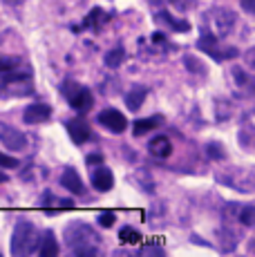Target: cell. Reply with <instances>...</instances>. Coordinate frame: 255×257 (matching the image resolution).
I'll return each mask as SVG.
<instances>
[{"label": "cell", "instance_id": "1", "mask_svg": "<svg viewBox=\"0 0 255 257\" xmlns=\"http://www.w3.org/2000/svg\"><path fill=\"white\" fill-rule=\"evenodd\" d=\"M99 241H101L99 233H96L90 224L74 221V224L65 226V244L70 246V250L78 257L99 255Z\"/></svg>", "mask_w": 255, "mask_h": 257}, {"label": "cell", "instance_id": "2", "mask_svg": "<svg viewBox=\"0 0 255 257\" xmlns=\"http://www.w3.org/2000/svg\"><path fill=\"white\" fill-rule=\"evenodd\" d=\"M41 241L43 239H38V230L32 221H18L12 235V255L14 257L32 255L36 248H41Z\"/></svg>", "mask_w": 255, "mask_h": 257}, {"label": "cell", "instance_id": "3", "mask_svg": "<svg viewBox=\"0 0 255 257\" xmlns=\"http://www.w3.org/2000/svg\"><path fill=\"white\" fill-rule=\"evenodd\" d=\"M237 16L226 7H213L210 12H206L204 16V32L215 34L217 38H226L233 34Z\"/></svg>", "mask_w": 255, "mask_h": 257}, {"label": "cell", "instance_id": "4", "mask_svg": "<svg viewBox=\"0 0 255 257\" xmlns=\"http://www.w3.org/2000/svg\"><path fill=\"white\" fill-rule=\"evenodd\" d=\"M215 179L219 184L233 188V190H239V192H253L255 190V172L246 170V168H224V170H217Z\"/></svg>", "mask_w": 255, "mask_h": 257}, {"label": "cell", "instance_id": "5", "mask_svg": "<svg viewBox=\"0 0 255 257\" xmlns=\"http://www.w3.org/2000/svg\"><path fill=\"white\" fill-rule=\"evenodd\" d=\"M197 47L206 52L210 58H215V61H233V58H237V47L233 45H224V43H219V38L215 36V34L210 32H202V36H199L197 41Z\"/></svg>", "mask_w": 255, "mask_h": 257}, {"label": "cell", "instance_id": "6", "mask_svg": "<svg viewBox=\"0 0 255 257\" xmlns=\"http://www.w3.org/2000/svg\"><path fill=\"white\" fill-rule=\"evenodd\" d=\"M32 94V81H29V74L21 72H3V96L12 98V96H25Z\"/></svg>", "mask_w": 255, "mask_h": 257}, {"label": "cell", "instance_id": "7", "mask_svg": "<svg viewBox=\"0 0 255 257\" xmlns=\"http://www.w3.org/2000/svg\"><path fill=\"white\" fill-rule=\"evenodd\" d=\"M65 96L67 103H70L74 110L78 112H87L92 105H94V98H92V92L87 90L85 85H78V83H65Z\"/></svg>", "mask_w": 255, "mask_h": 257}, {"label": "cell", "instance_id": "8", "mask_svg": "<svg viewBox=\"0 0 255 257\" xmlns=\"http://www.w3.org/2000/svg\"><path fill=\"white\" fill-rule=\"evenodd\" d=\"M99 123L103 127H107L110 132H114V135H121V132L128 127V118L125 114H121L119 110H114V107H110V110H103L99 114Z\"/></svg>", "mask_w": 255, "mask_h": 257}, {"label": "cell", "instance_id": "9", "mask_svg": "<svg viewBox=\"0 0 255 257\" xmlns=\"http://www.w3.org/2000/svg\"><path fill=\"white\" fill-rule=\"evenodd\" d=\"M0 141H3V146L7 150H25V146H27L25 135L9 127L7 123H0Z\"/></svg>", "mask_w": 255, "mask_h": 257}, {"label": "cell", "instance_id": "10", "mask_svg": "<svg viewBox=\"0 0 255 257\" xmlns=\"http://www.w3.org/2000/svg\"><path fill=\"white\" fill-rule=\"evenodd\" d=\"M52 116V107L47 103H32L29 107H25L23 112V121L27 125H38V123H45Z\"/></svg>", "mask_w": 255, "mask_h": 257}, {"label": "cell", "instance_id": "11", "mask_svg": "<svg viewBox=\"0 0 255 257\" xmlns=\"http://www.w3.org/2000/svg\"><path fill=\"white\" fill-rule=\"evenodd\" d=\"M92 186H94L99 192L112 190V186H114V175H112L110 168H105L103 164L94 166V172H92Z\"/></svg>", "mask_w": 255, "mask_h": 257}, {"label": "cell", "instance_id": "12", "mask_svg": "<svg viewBox=\"0 0 255 257\" xmlns=\"http://www.w3.org/2000/svg\"><path fill=\"white\" fill-rule=\"evenodd\" d=\"M67 132H70V139L74 143H85L87 139H90V125H87V121L83 116H76L72 118V121H67Z\"/></svg>", "mask_w": 255, "mask_h": 257}, {"label": "cell", "instance_id": "13", "mask_svg": "<svg viewBox=\"0 0 255 257\" xmlns=\"http://www.w3.org/2000/svg\"><path fill=\"white\" fill-rule=\"evenodd\" d=\"M61 186L65 188V190H70L72 195H85V186H83L81 177H78V172L74 168H65V170H63Z\"/></svg>", "mask_w": 255, "mask_h": 257}, {"label": "cell", "instance_id": "14", "mask_svg": "<svg viewBox=\"0 0 255 257\" xmlns=\"http://www.w3.org/2000/svg\"><path fill=\"white\" fill-rule=\"evenodd\" d=\"M148 150H150V155H153V157L166 159V157L173 155V143H170L168 137L157 135L155 139H150V143H148Z\"/></svg>", "mask_w": 255, "mask_h": 257}, {"label": "cell", "instance_id": "15", "mask_svg": "<svg viewBox=\"0 0 255 257\" xmlns=\"http://www.w3.org/2000/svg\"><path fill=\"white\" fill-rule=\"evenodd\" d=\"M155 18H157L159 23H166L170 29H175V32H181V34L190 32V23H188V21H179V18H173L168 9H164V12H157Z\"/></svg>", "mask_w": 255, "mask_h": 257}, {"label": "cell", "instance_id": "16", "mask_svg": "<svg viewBox=\"0 0 255 257\" xmlns=\"http://www.w3.org/2000/svg\"><path fill=\"white\" fill-rule=\"evenodd\" d=\"M164 123V118L161 116H150V118H139V121H135V125H132V130H135L137 137H144L148 135V132L157 130V127Z\"/></svg>", "mask_w": 255, "mask_h": 257}, {"label": "cell", "instance_id": "17", "mask_svg": "<svg viewBox=\"0 0 255 257\" xmlns=\"http://www.w3.org/2000/svg\"><path fill=\"white\" fill-rule=\"evenodd\" d=\"M38 255L41 257H56L58 255V241L54 237L52 230H45L43 233V241H41V248H38Z\"/></svg>", "mask_w": 255, "mask_h": 257}, {"label": "cell", "instance_id": "18", "mask_svg": "<svg viewBox=\"0 0 255 257\" xmlns=\"http://www.w3.org/2000/svg\"><path fill=\"white\" fill-rule=\"evenodd\" d=\"M144 101H146V87H141V85H135L125 94V105H128V110H132V112L139 110V107L144 105Z\"/></svg>", "mask_w": 255, "mask_h": 257}, {"label": "cell", "instance_id": "19", "mask_svg": "<svg viewBox=\"0 0 255 257\" xmlns=\"http://www.w3.org/2000/svg\"><path fill=\"white\" fill-rule=\"evenodd\" d=\"M217 237H219L217 241H219V246H222V250H233L235 246H237V239H235L237 233H235V230L228 226V221H226V226H224V228L217 230Z\"/></svg>", "mask_w": 255, "mask_h": 257}, {"label": "cell", "instance_id": "20", "mask_svg": "<svg viewBox=\"0 0 255 257\" xmlns=\"http://www.w3.org/2000/svg\"><path fill=\"white\" fill-rule=\"evenodd\" d=\"M105 21H107V16L103 14V9L94 7L90 14H87V18H85V27H92V29H96V32H99L101 25H105Z\"/></svg>", "mask_w": 255, "mask_h": 257}, {"label": "cell", "instance_id": "21", "mask_svg": "<svg viewBox=\"0 0 255 257\" xmlns=\"http://www.w3.org/2000/svg\"><path fill=\"white\" fill-rule=\"evenodd\" d=\"M125 61V49L123 47H114L105 54V65L107 67H119Z\"/></svg>", "mask_w": 255, "mask_h": 257}, {"label": "cell", "instance_id": "22", "mask_svg": "<svg viewBox=\"0 0 255 257\" xmlns=\"http://www.w3.org/2000/svg\"><path fill=\"white\" fill-rule=\"evenodd\" d=\"M119 239H121V244H139V241H141V233H139V230H135L132 226H123V228H121V233H119Z\"/></svg>", "mask_w": 255, "mask_h": 257}, {"label": "cell", "instance_id": "23", "mask_svg": "<svg viewBox=\"0 0 255 257\" xmlns=\"http://www.w3.org/2000/svg\"><path fill=\"white\" fill-rule=\"evenodd\" d=\"M206 152H208V157H210V159H215V161H224V159H226V152H224L222 143L210 141L208 146H206Z\"/></svg>", "mask_w": 255, "mask_h": 257}, {"label": "cell", "instance_id": "24", "mask_svg": "<svg viewBox=\"0 0 255 257\" xmlns=\"http://www.w3.org/2000/svg\"><path fill=\"white\" fill-rule=\"evenodd\" d=\"M96 221H99V226H103V228H112V226H114V221H116V215L112 210H105V212H101Z\"/></svg>", "mask_w": 255, "mask_h": 257}, {"label": "cell", "instance_id": "25", "mask_svg": "<svg viewBox=\"0 0 255 257\" xmlns=\"http://www.w3.org/2000/svg\"><path fill=\"white\" fill-rule=\"evenodd\" d=\"M184 65L188 67L190 72H199V74H206V67H204L202 63L197 61V58H193V56H184Z\"/></svg>", "mask_w": 255, "mask_h": 257}, {"label": "cell", "instance_id": "26", "mask_svg": "<svg viewBox=\"0 0 255 257\" xmlns=\"http://www.w3.org/2000/svg\"><path fill=\"white\" fill-rule=\"evenodd\" d=\"M170 5H173L175 9H179V12H190V9L197 5V0H168Z\"/></svg>", "mask_w": 255, "mask_h": 257}, {"label": "cell", "instance_id": "27", "mask_svg": "<svg viewBox=\"0 0 255 257\" xmlns=\"http://www.w3.org/2000/svg\"><path fill=\"white\" fill-rule=\"evenodd\" d=\"M18 65H21V58H14V56H5V58H3V63H0V67H3V72L18 70Z\"/></svg>", "mask_w": 255, "mask_h": 257}, {"label": "cell", "instance_id": "28", "mask_svg": "<svg viewBox=\"0 0 255 257\" xmlns=\"http://www.w3.org/2000/svg\"><path fill=\"white\" fill-rule=\"evenodd\" d=\"M233 76H235V83L237 85H248V81H246V74L242 72V67H233Z\"/></svg>", "mask_w": 255, "mask_h": 257}, {"label": "cell", "instance_id": "29", "mask_svg": "<svg viewBox=\"0 0 255 257\" xmlns=\"http://www.w3.org/2000/svg\"><path fill=\"white\" fill-rule=\"evenodd\" d=\"M0 164H3V168H18V159H14V157H9V155H5V152H3Z\"/></svg>", "mask_w": 255, "mask_h": 257}, {"label": "cell", "instance_id": "30", "mask_svg": "<svg viewBox=\"0 0 255 257\" xmlns=\"http://www.w3.org/2000/svg\"><path fill=\"white\" fill-rule=\"evenodd\" d=\"M239 5H242L244 12H248L255 16V0H239Z\"/></svg>", "mask_w": 255, "mask_h": 257}, {"label": "cell", "instance_id": "31", "mask_svg": "<svg viewBox=\"0 0 255 257\" xmlns=\"http://www.w3.org/2000/svg\"><path fill=\"white\" fill-rule=\"evenodd\" d=\"M87 166H101L103 164V157L101 155H87Z\"/></svg>", "mask_w": 255, "mask_h": 257}, {"label": "cell", "instance_id": "32", "mask_svg": "<svg viewBox=\"0 0 255 257\" xmlns=\"http://www.w3.org/2000/svg\"><path fill=\"white\" fill-rule=\"evenodd\" d=\"M246 61H248V65H251L253 70H255V47H253V49H248V52H246Z\"/></svg>", "mask_w": 255, "mask_h": 257}, {"label": "cell", "instance_id": "33", "mask_svg": "<svg viewBox=\"0 0 255 257\" xmlns=\"http://www.w3.org/2000/svg\"><path fill=\"white\" fill-rule=\"evenodd\" d=\"M3 3H5V5H9V7H14V5H18L21 0H3Z\"/></svg>", "mask_w": 255, "mask_h": 257}, {"label": "cell", "instance_id": "34", "mask_svg": "<svg viewBox=\"0 0 255 257\" xmlns=\"http://www.w3.org/2000/svg\"><path fill=\"white\" fill-rule=\"evenodd\" d=\"M248 253H255V239L248 241Z\"/></svg>", "mask_w": 255, "mask_h": 257}]
</instances>
